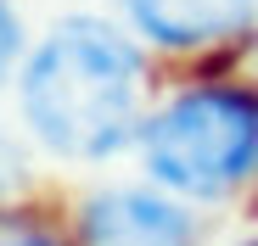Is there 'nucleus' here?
Masks as SVG:
<instances>
[{"instance_id": "f257e3e1", "label": "nucleus", "mask_w": 258, "mask_h": 246, "mask_svg": "<svg viewBox=\"0 0 258 246\" xmlns=\"http://www.w3.org/2000/svg\"><path fill=\"white\" fill-rule=\"evenodd\" d=\"M141 90L135 45L96 17H73L23 67V123L56 157L101 162L141 129Z\"/></svg>"}, {"instance_id": "f03ea898", "label": "nucleus", "mask_w": 258, "mask_h": 246, "mask_svg": "<svg viewBox=\"0 0 258 246\" xmlns=\"http://www.w3.org/2000/svg\"><path fill=\"white\" fill-rule=\"evenodd\" d=\"M141 146L152 179L168 190L225 196L258 174V95L236 84H197L141 129Z\"/></svg>"}, {"instance_id": "423d86ee", "label": "nucleus", "mask_w": 258, "mask_h": 246, "mask_svg": "<svg viewBox=\"0 0 258 246\" xmlns=\"http://www.w3.org/2000/svg\"><path fill=\"white\" fill-rule=\"evenodd\" d=\"M23 56V23H17V12L0 0V78L12 73V62Z\"/></svg>"}, {"instance_id": "7ed1b4c3", "label": "nucleus", "mask_w": 258, "mask_h": 246, "mask_svg": "<svg viewBox=\"0 0 258 246\" xmlns=\"http://www.w3.org/2000/svg\"><path fill=\"white\" fill-rule=\"evenodd\" d=\"M152 45L163 51H208L241 39L258 17V0H118Z\"/></svg>"}, {"instance_id": "39448f33", "label": "nucleus", "mask_w": 258, "mask_h": 246, "mask_svg": "<svg viewBox=\"0 0 258 246\" xmlns=\"http://www.w3.org/2000/svg\"><path fill=\"white\" fill-rule=\"evenodd\" d=\"M0 246H62L51 229H39L28 218H12V213H0Z\"/></svg>"}, {"instance_id": "20e7f679", "label": "nucleus", "mask_w": 258, "mask_h": 246, "mask_svg": "<svg viewBox=\"0 0 258 246\" xmlns=\"http://www.w3.org/2000/svg\"><path fill=\"white\" fill-rule=\"evenodd\" d=\"M84 240L90 246H191L197 224L185 207L152 190H101L84 207Z\"/></svg>"}, {"instance_id": "0eeeda50", "label": "nucleus", "mask_w": 258, "mask_h": 246, "mask_svg": "<svg viewBox=\"0 0 258 246\" xmlns=\"http://www.w3.org/2000/svg\"><path fill=\"white\" fill-rule=\"evenodd\" d=\"M241 246H258V235H252V240H241Z\"/></svg>"}]
</instances>
